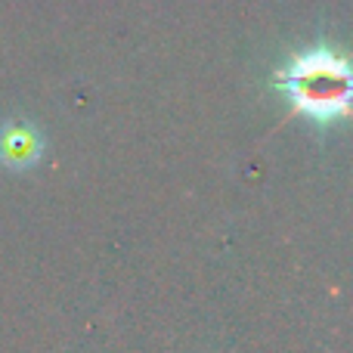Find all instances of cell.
<instances>
[{"instance_id":"cell-1","label":"cell","mask_w":353,"mask_h":353,"mask_svg":"<svg viewBox=\"0 0 353 353\" xmlns=\"http://www.w3.org/2000/svg\"><path fill=\"white\" fill-rule=\"evenodd\" d=\"M276 87L292 99L294 109L319 124H332L347 115L353 97L347 59L325 47L294 53L288 65L276 74Z\"/></svg>"},{"instance_id":"cell-2","label":"cell","mask_w":353,"mask_h":353,"mask_svg":"<svg viewBox=\"0 0 353 353\" xmlns=\"http://www.w3.org/2000/svg\"><path fill=\"white\" fill-rule=\"evenodd\" d=\"M43 155V137L34 124L12 121L0 128V165L10 171H28Z\"/></svg>"}]
</instances>
